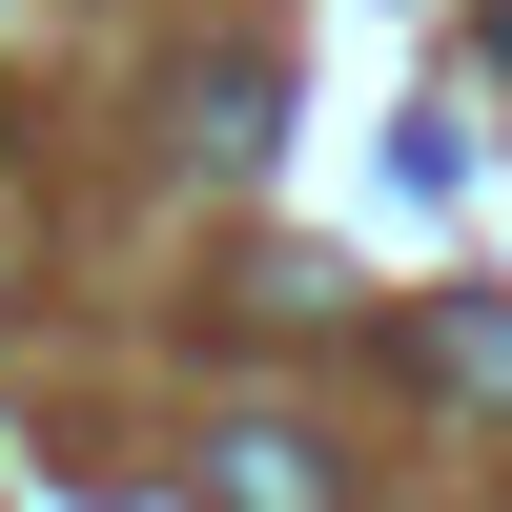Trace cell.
Listing matches in <instances>:
<instances>
[{"label": "cell", "instance_id": "1", "mask_svg": "<svg viewBox=\"0 0 512 512\" xmlns=\"http://www.w3.org/2000/svg\"><path fill=\"white\" fill-rule=\"evenodd\" d=\"M185 512H349V492H328V451H308V431H226V451L185 472Z\"/></svg>", "mask_w": 512, "mask_h": 512}, {"label": "cell", "instance_id": "2", "mask_svg": "<svg viewBox=\"0 0 512 512\" xmlns=\"http://www.w3.org/2000/svg\"><path fill=\"white\" fill-rule=\"evenodd\" d=\"M185 144L205 164H267L287 144V62H267V41H246V62H185Z\"/></svg>", "mask_w": 512, "mask_h": 512}, {"label": "cell", "instance_id": "3", "mask_svg": "<svg viewBox=\"0 0 512 512\" xmlns=\"http://www.w3.org/2000/svg\"><path fill=\"white\" fill-rule=\"evenodd\" d=\"M410 369H431L451 410H512V308H492V287H451V308L410 328Z\"/></svg>", "mask_w": 512, "mask_h": 512}, {"label": "cell", "instance_id": "4", "mask_svg": "<svg viewBox=\"0 0 512 512\" xmlns=\"http://www.w3.org/2000/svg\"><path fill=\"white\" fill-rule=\"evenodd\" d=\"M492 82H512V0H492Z\"/></svg>", "mask_w": 512, "mask_h": 512}]
</instances>
